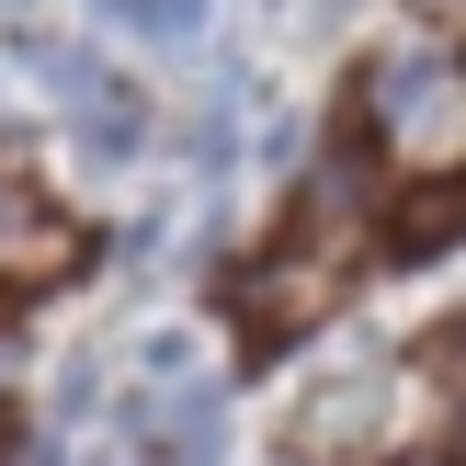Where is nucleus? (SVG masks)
<instances>
[{
    "label": "nucleus",
    "mask_w": 466,
    "mask_h": 466,
    "mask_svg": "<svg viewBox=\"0 0 466 466\" xmlns=\"http://www.w3.org/2000/svg\"><path fill=\"white\" fill-rule=\"evenodd\" d=\"M68 103H80V137H91V148H103V159H126L137 137H148V103H137L126 80H103V68H91V80L68 91Z\"/></svg>",
    "instance_id": "obj_1"
},
{
    "label": "nucleus",
    "mask_w": 466,
    "mask_h": 466,
    "mask_svg": "<svg viewBox=\"0 0 466 466\" xmlns=\"http://www.w3.org/2000/svg\"><path fill=\"white\" fill-rule=\"evenodd\" d=\"M444 80V68L432 57H376V91H364V114H376V126H399V114H421V91Z\"/></svg>",
    "instance_id": "obj_2"
},
{
    "label": "nucleus",
    "mask_w": 466,
    "mask_h": 466,
    "mask_svg": "<svg viewBox=\"0 0 466 466\" xmlns=\"http://www.w3.org/2000/svg\"><path fill=\"white\" fill-rule=\"evenodd\" d=\"M103 23H126V35H148V46H182L205 23V0H103Z\"/></svg>",
    "instance_id": "obj_3"
},
{
    "label": "nucleus",
    "mask_w": 466,
    "mask_h": 466,
    "mask_svg": "<svg viewBox=\"0 0 466 466\" xmlns=\"http://www.w3.org/2000/svg\"><path fill=\"white\" fill-rule=\"evenodd\" d=\"M421 353H432V364H444V376L466 387V319H444V330H432V341H421Z\"/></svg>",
    "instance_id": "obj_4"
}]
</instances>
